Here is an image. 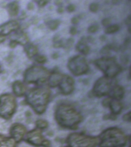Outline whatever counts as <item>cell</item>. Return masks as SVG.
<instances>
[{
	"instance_id": "f35d334b",
	"label": "cell",
	"mask_w": 131,
	"mask_h": 147,
	"mask_svg": "<svg viewBox=\"0 0 131 147\" xmlns=\"http://www.w3.org/2000/svg\"><path fill=\"white\" fill-rule=\"evenodd\" d=\"M17 42L15 41H12L10 43V46L11 48H14L17 45Z\"/></svg>"
},
{
	"instance_id": "5bb4252c",
	"label": "cell",
	"mask_w": 131,
	"mask_h": 147,
	"mask_svg": "<svg viewBox=\"0 0 131 147\" xmlns=\"http://www.w3.org/2000/svg\"><path fill=\"white\" fill-rule=\"evenodd\" d=\"M118 47L117 46L114 45H107L103 47L102 49H101L100 53L101 55L102 56H105V57H108L110 54V51L113 49L115 51H117Z\"/></svg>"
},
{
	"instance_id": "5b68a950",
	"label": "cell",
	"mask_w": 131,
	"mask_h": 147,
	"mask_svg": "<svg viewBox=\"0 0 131 147\" xmlns=\"http://www.w3.org/2000/svg\"><path fill=\"white\" fill-rule=\"evenodd\" d=\"M69 69L74 75H82L87 73L89 69L86 59L81 55H78L71 59L68 63Z\"/></svg>"
},
{
	"instance_id": "2e32d148",
	"label": "cell",
	"mask_w": 131,
	"mask_h": 147,
	"mask_svg": "<svg viewBox=\"0 0 131 147\" xmlns=\"http://www.w3.org/2000/svg\"><path fill=\"white\" fill-rule=\"evenodd\" d=\"M0 147H15L14 142L10 139L0 137Z\"/></svg>"
},
{
	"instance_id": "d6a6232c",
	"label": "cell",
	"mask_w": 131,
	"mask_h": 147,
	"mask_svg": "<svg viewBox=\"0 0 131 147\" xmlns=\"http://www.w3.org/2000/svg\"><path fill=\"white\" fill-rule=\"evenodd\" d=\"M77 29L74 26H72L70 29V33L72 35H75L77 33Z\"/></svg>"
},
{
	"instance_id": "7bdbcfd3",
	"label": "cell",
	"mask_w": 131,
	"mask_h": 147,
	"mask_svg": "<svg viewBox=\"0 0 131 147\" xmlns=\"http://www.w3.org/2000/svg\"><path fill=\"white\" fill-rule=\"evenodd\" d=\"M58 56H59V55L57 53H55L53 54L52 55V57L54 59H56L58 58Z\"/></svg>"
},
{
	"instance_id": "bcb514c9",
	"label": "cell",
	"mask_w": 131,
	"mask_h": 147,
	"mask_svg": "<svg viewBox=\"0 0 131 147\" xmlns=\"http://www.w3.org/2000/svg\"><path fill=\"white\" fill-rule=\"evenodd\" d=\"M26 13H23L20 16V19H24L25 18H26Z\"/></svg>"
},
{
	"instance_id": "74e56055",
	"label": "cell",
	"mask_w": 131,
	"mask_h": 147,
	"mask_svg": "<svg viewBox=\"0 0 131 147\" xmlns=\"http://www.w3.org/2000/svg\"><path fill=\"white\" fill-rule=\"evenodd\" d=\"M87 38L88 42H90V43H93L94 42V41H95V39L92 36H88Z\"/></svg>"
},
{
	"instance_id": "4fadbf2b",
	"label": "cell",
	"mask_w": 131,
	"mask_h": 147,
	"mask_svg": "<svg viewBox=\"0 0 131 147\" xmlns=\"http://www.w3.org/2000/svg\"><path fill=\"white\" fill-rule=\"evenodd\" d=\"M13 41H15L17 43H19L22 45H25L28 42V38L25 33L20 32L16 33L12 36Z\"/></svg>"
},
{
	"instance_id": "ac0fdd59",
	"label": "cell",
	"mask_w": 131,
	"mask_h": 147,
	"mask_svg": "<svg viewBox=\"0 0 131 147\" xmlns=\"http://www.w3.org/2000/svg\"><path fill=\"white\" fill-rule=\"evenodd\" d=\"M14 89L15 92L19 94H22L25 90V87L24 85L20 82H16L14 84Z\"/></svg>"
},
{
	"instance_id": "d4e9b609",
	"label": "cell",
	"mask_w": 131,
	"mask_h": 147,
	"mask_svg": "<svg viewBox=\"0 0 131 147\" xmlns=\"http://www.w3.org/2000/svg\"><path fill=\"white\" fill-rule=\"evenodd\" d=\"M35 60L37 63L40 64H43L46 61L47 58L45 56L40 55V56H37L35 57Z\"/></svg>"
},
{
	"instance_id": "52a82bcc",
	"label": "cell",
	"mask_w": 131,
	"mask_h": 147,
	"mask_svg": "<svg viewBox=\"0 0 131 147\" xmlns=\"http://www.w3.org/2000/svg\"><path fill=\"white\" fill-rule=\"evenodd\" d=\"M49 76L48 70L41 66L33 67L29 69L25 74V80L28 82L43 83Z\"/></svg>"
},
{
	"instance_id": "9c48e42d",
	"label": "cell",
	"mask_w": 131,
	"mask_h": 147,
	"mask_svg": "<svg viewBox=\"0 0 131 147\" xmlns=\"http://www.w3.org/2000/svg\"><path fill=\"white\" fill-rule=\"evenodd\" d=\"M19 23L16 21H12L0 26V34L6 35L15 30L19 27Z\"/></svg>"
},
{
	"instance_id": "277c9868",
	"label": "cell",
	"mask_w": 131,
	"mask_h": 147,
	"mask_svg": "<svg viewBox=\"0 0 131 147\" xmlns=\"http://www.w3.org/2000/svg\"><path fill=\"white\" fill-rule=\"evenodd\" d=\"M67 142L70 147H95L97 140L82 133H73L68 138Z\"/></svg>"
},
{
	"instance_id": "d590c367",
	"label": "cell",
	"mask_w": 131,
	"mask_h": 147,
	"mask_svg": "<svg viewBox=\"0 0 131 147\" xmlns=\"http://www.w3.org/2000/svg\"><path fill=\"white\" fill-rule=\"evenodd\" d=\"M48 2L49 1H45V0L40 1L39 2V5L41 7L44 6L45 5L48 3Z\"/></svg>"
},
{
	"instance_id": "8fae6325",
	"label": "cell",
	"mask_w": 131,
	"mask_h": 147,
	"mask_svg": "<svg viewBox=\"0 0 131 147\" xmlns=\"http://www.w3.org/2000/svg\"><path fill=\"white\" fill-rule=\"evenodd\" d=\"M107 106L110 107L111 112L114 115L120 113L122 110V105L118 100L110 99Z\"/></svg>"
},
{
	"instance_id": "d6986e66",
	"label": "cell",
	"mask_w": 131,
	"mask_h": 147,
	"mask_svg": "<svg viewBox=\"0 0 131 147\" xmlns=\"http://www.w3.org/2000/svg\"><path fill=\"white\" fill-rule=\"evenodd\" d=\"M87 42L88 41H87V38L86 37H83L77 43L76 46V49L77 51L80 52L81 49L84 47L87 46Z\"/></svg>"
},
{
	"instance_id": "4dcf8cb0",
	"label": "cell",
	"mask_w": 131,
	"mask_h": 147,
	"mask_svg": "<svg viewBox=\"0 0 131 147\" xmlns=\"http://www.w3.org/2000/svg\"><path fill=\"white\" fill-rule=\"evenodd\" d=\"M75 6L73 4H70L67 8V10L69 12H72L75 10Z\"/></svg>"
},
{
	"instance_id": "836d02e7",
	"label": "cell",
	"mask_w": 131,
	"mask_h": 147,
	"mask_svg": "<svg viewBox=\"0 0 131 147\" xmlns=\"http://www.w3.org/2000/svg\"><path fill=\"white\" fill-rule=\"evenodd\" d=\"M124 119L125 121H130L131 120V113L130 112L128 113H126L124 116Z\"/></svg>"
},
{
	"instance_id": "4316f807",
	"label": "cell",
	"mask_w": 131,
	"mask_h": 147,
	"mask_svg": "<svg viewBox=\"0 0 131 147\" xmlns=\"http://www.w3.org/2000/svg\"><path fill=\"white\" fill-rule=\"evenodd\" d=\"M98 26L96 25H92L88 27V33H92L97 32L98 30Z\"/></svg>"
},
{
	"instance_id": "30bf717a",
	"label": "cell",
	"mask_w": 131,
	"mask_h": 147,
	"mask_svg": "<svg viewBox=\"0 0 131 147\" xmlns=\"http://www.w3.org/2000/svg\"><path fill=\"white\" fill-rule=\"evenodd\" d=\"M124 93L125 91L122 86L115 85L113 87L109 95L111 98L119 100L124 96Z\"/></svg>"
},
{
	"instance_id": "44dd1931",
	"label": "cell",
	"mask_w": 131,
	"mask_h": 147,
	"mask_svg": "<svg viewBox=\"0 0 131 147\" xmlns=\"http://www.w3.org/2000/svg\"><path fill=\"white\" fill-rule=\"evenodd\" d=\"M60 24V21L59 20H55L49 23V27L52 30H55L58 28Z\"/></svg>"
},
{
	"instance_id": "83f0119b",
	"label": "cell",
	"mask_w": 131,
	"mask_h": 147,
	"mask_svg": "<svg viewBox=\"0 0 131 147\" xmlns=\"http://www.w3.org/2000/svg\"><path fill=\"white\" fill-rule=\"evenodd\" d=\"M111 20L110 18H105L102 20V24L104 26H107L111 24Z\"/></svg>"
},
{
	"instance_id": "ffe728a7",
	"label": "cell",
	"mask_w": 131,
	"mask_h": 147,
	"mask_svg": "<svg viewBox=\"0 0 131 147\" xmlns=\"http://www.w3.org/2000/svg\"><path fill=\"white\" fill-rule=\"evenodd\" d=\"M119 29V26L117 25H111L107 28L105 30V32L106 34H112L118 32Z\"/></svg>"
},
{
	"instance_id": "603a6c76",
	"label": "cell",
	"mask_w": 131,
	"mask_h": 147,
	"mask_svg": "<svg viewBox=\"0 0 131 147\" xmlns=\"http://www.w3.org/2000/svg\"><path fill=\"white\" fill-rule=\"evenodd\" d=\"M121 63L124 65H127L130 61V57L128 54H125L121 55L120 57Z\"/></svg>"
},
{
	"instance_id": "7402d4cb",
	"label": "cell",
	"mask_w": 131,
	"mask_h": 147,
	"mask_svg": "<svg viewBox=\"0 0 131 147\" xmlns=\"http://www.w3.org/2000/svg\"><path fill=\"white\" fill-rule=\"evenodd\" d=\"M74 42V39L72 38H69L64 42V47L65 49H69L72 47Z\"/></svg>"
},
{
	"instance_id": "8992f818",
	"label": "cell",
	"mask_w": 131,
	"mask_h": 147,
	"mask_svg": "<svg viewBox=\"0 0 131 147\" xmlns=\"http://www.w3.org/2000/svg\"><path fill=\"white\" fill-rule=\"evenodd\" d=\"M115 85L112 78L102 77L98 79L94 85L93 92L97 97L109 95L113 86Z\"/></svg>"
},
{
	"instance_id": "e0dca14e",
	"label": "cell",
	"mask_w": 131,
	"mask_h": 147,
	"mask_svg": "<svg viewBox=\"0 0 131 147\" xmlns=\"http://www.w3.org/2000/svg\"><path fill=\"white\" fill-rule=\"evenodd\" d=\"M26 53L29 57H32L37 53L38 49L36 46L30 45L26 48Z\"/></svg>"
},
{
	"instance_id": "f1b7e54d",
	"label": "cell",
	"mask_w": 131,
	"mask_h": 147,
	"mask_svg": "<svg viewBox=\"0 0 131 147\" xmlns=\"http://www.w3.org/2000/svg\"><path fill=\"white\" fill-rule=\"evenodd\" d=\"M64 42L62 40L57 41L55 42L54 45V47L55 48H60L61 47H64Z\"/></svg>"
},
{
	"instance_id": "c3c4849f",
	"label": "cell",
	"mask_w": 131,
	"mask_h": 147,
	"mask_svg": "<svg viewBox=\"0 0 131 147\" xmlns=\"http://www.w3.org/2000/svg\"></svg>"
},
{
	"instance_id": "9a60e30c",
	"label": "cell",
	"mask_w": 131,
	"mask_h": 147,
	"mask_svg": "<svg viewBox=\"0 0 131 147\" xmlns=\"http://www.w3.org/2000/svg\"><path fill=\"white\" fill-rule=\"evenodd\" d=\"M8 10L11 16H17L19 11V6L18 3L15 2L10 3L9 5Z\"/></svg>"
},
{
	"instance_id": "7a4b0ae2",
	"label": "cell",
	"mask_w": 131,
	"mask_h": 147,
	"mask_svg": "<svg viewBox=\"0 0 131 147\" xmlns=\"http://www.w3.org/2000/svg\"><path fill=\"white\" fill-rule=\"evenodd\" d=\"M100 138L101 147H123L127 141L124 133L116 127L105 130L101 134Z\"/></svg>"
},
{
	"instance_id": "60d3db41",
	"label": "cell",
	"mask_w": 131,
	"mask_h": 147,
	"mask_svg": "<svg viewBox=\"0 0 131 147\" xmlns=\"http://www.w3.org/2000/svg\"><path fill=\"white\" fill-rule=\"evenodd\" d=\"M64 11V8L62 7H59L57 9V11L59 13H62Z\"/></svg>"
},
{
	"instance_id": "ee69618b",
	"label": "cell",
	"mask_w": 131,
	"mask_h": 147,
	"mask_svg": "<svg viewBox=\"0 0 131 147\" xmlns=\"http://www.w3.org/2000/svg\"><path fill=\"white\" fill-rule=\"evenodd\" d=\"M100 38L101 41H105L106 39V37L105 35H101V36H100Z\"/></svg>"
},
{
	"instance_id": "ab89813d",
	"label": "cell",
	"mask_w": 131,
	"mask_h": 147,
	"mask_svg": "<svg viewBox=\"0 0 131 147\" xmlns=\"http://www.w3.org/2000/svg\"><path fill=\"white\" fill-rule=\"evenodd\" d=\"M27 7H28L29 10H32V9H33V8H34V3H33V2H31V3H29Z\"/></svg>"
},
{
	"instance_id": "e575fe53",
	"label": "cell",
	"mask_w": 131,
	"mask_h": 147,
	"mask_svg": "<svg viewBox=\"0 0 131 147\" xmlns=\"http://www.w3.org/2000/svg\"><path fill=\"white\" fill-rule=\"evenodd\" d=\"M79 18L76 17H73L71 19V22L73 24H77L79 22Z\"/></svg>"
},
{
	"instance_id": "f6af8a7d",
	"label": "cell",
	"mask_w": 131,
	"mask_h": 147,
	"mask_svg": "<svg viewBox=\"0 0 131 147\" xmlns=\"http://www.w3.org/2000/svg\"><path fill=\"white\" fill-rule=\"evenodd\" d=\"M53 41L54 42H56L57 41H59V37L58 36H56L54 37L53 39Z\"/></svg>"
},
{
	"instance_id": "8d00e7d4",
	"label": "cell",
	"mask_w": 131,
	"mask_h": 147,
	"mask_svg": "<svg viewBox=\"0 0 131 147\" xmlns=\"http://www.w3.org/2000/svg\"><path fill=\"white\" fill-rule=\"evenodd\" d=\"M125 24L127 25H130L131 24V16H129L125 20Z\"/></svg>"
},
{
	"instance_id": "f546056e",
	"label": "cell",
	"mask_w": 131,
	"mask_h": 147,
	"mask_svg": "<svg viewBox=\"0 0 131 147\" xmlns=\"http://www.w3.org/2000/svg\"><path fill=\"white\" fill-rule=\"evenodd\" d=\"M90 50V48L87 45L85 46L81 49L80 52L82 53L83 55H87L89 53Z\"/></svg>"
},
{
	"instance_id": "484cf974",
	"label": "cell",
	"mask_w": 131,
	"mask_h": 147,
	"mask_svg": "<svg viewBox=\"0 0 131 147\" xmlns=\"http://www.w3.org/2000/svg\"><path fill=\"white\" fill-rule=\"evenodd\" d=\"M98 5L95 3H91L89 6L90 10L92 12H96L97 10H98Z\"/></svg>"
},
{
	"instance_id": "7dc6e473",
	"label": "cell",
	"mask_w": 131,
	"mask_h": 147,
	"mask_svg": "<svg viewBox=\"0 0 131 147\" xmlns=\"http://www.w3.org/2000/svg\"><path fill=\"white\" fill-rule=\"evenodd\" d=\"M62 2V1H56V2H55V3H56V5H60V4H61Z\"/></svg>"
},
{
	"instance_id": "ba28073f",
	"label": "cell",
	"mask_w": 131,
	"mask_h": 147,
	"mask_svg": "<svg viewBox=\"0 0 131 147\" xmlns=\"http://www.w3.org/2000/svg\"><path fill=\"white\" fill-rule=\"evenodd\" d=\"M60 92L65 95H69L73 92L74 88V80L69 76L64 75L58 85Z\"/></svg>"
},
{
	"instance_id": "cb8c5ba5",
	"label": "cell",
	"mask_w": 131,
	"mask_h": 147,
	"mask_svg": "<svg viewBox=\"0 0 131 147\" xmlns=\"http://www.w3.org/2000/svg\"><path fill=\"white\" fill-rule=\"evenodd\" d=\"M130 42V38H126L124 41L123 45L119 48H120V49H121L122 51H125L127 49V47L129 45Z\"/></svg>"
},
{
	"instance_id": "6da1fadb",
	"label": "cell",
	"mask_w": 131,
	"mask_h": 147,
	"mask_svg": "<svg viewBox=\"0 0 131 147\" xmlns=\"http://www.w3.org/2000/svg\"><path fill=\"white\" fill-rule=\"evenodd\" d=\"M56 120L61 126L65 128H76L82 120V117L75 108L68 105L58 107L56 113Z\"/></svg>"
},
{
	"instance_id": "1f68e13d",
	"label": "cell",
	"mask_w": 131,
	"mask_h": 147,
	"mask_svg": "<svg viewBox=\"0 0 131 147\" xmlns=\"http://www.w3.org/2000/svg\"><path fill=\"white\" fill-rule=\"evenodd\" d=\"M38 125L42 128H45L48 126V123L44 121H40L38 123Z\"/></svg>"
},
{
	"instance_id": "7c38bea8",
	"label": "cell",
	"mask_w": 131,
	"mask_h": 147,
	"mask_svg": "<svg viewBox=\"0 0 131 147\" xmlns=\"http://www.w3.org/2000/svg\"><path fill=\"white\" fill-rule=\"evenodd\" d=\"M64 76V75L59 73L52 74L49 78V85L52 87H56L58 86Z\"/></svg>"
},
{
	"instance_id": "b9f144b4",
	"label": "cell",
	"mask_w": 131,
	"mask_h": 147,
	"mask_svg": "<svg viewBox=\"0 0 131 147\" xmlns=\"http://www.w3.org/2000/svg\"><path fill=\"white\" fill-rule=\"evenodd\" d=\"M5 40V37L3 35H0V43L4 42Z\"/></svg>"
},
{
	"instance_id": "3957f363",
	"label": "cell",
	"mask_w": 131,
	"mask_h": 147,
	"mask_svg": "<svg viewBox=\"0 0 131 147\" xmlns=\"http://www.w3.org/2000/svg\"><path fill=\"white\" fill-rule=\"evenodd\" d=\"M94 63L103 71L106 77L113 78L120 73L122 67L118 64L115 57H104L94 61Z\"/></svg>"
}]
</instances>
